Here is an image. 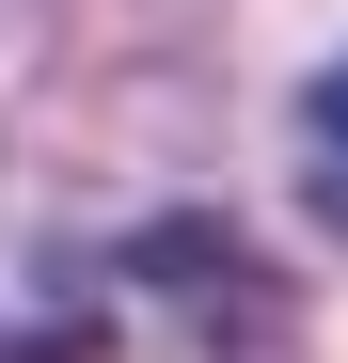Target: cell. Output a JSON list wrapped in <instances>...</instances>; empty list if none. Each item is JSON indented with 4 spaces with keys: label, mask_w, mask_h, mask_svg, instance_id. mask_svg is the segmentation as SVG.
I'll return each instance as SVG.
<instances>
[{
    "label": "cell",
    "mask_w": 348,
    "mask_h": 363,
    "mask_svg": "<svg viewBox=\"0 0 348 363\" xmlns=\"http://www.w3.org/2000/svg\"><path fill=\"white\" fill-rule=\"evenodd\" d=\"M0 363H80V347H48V332H16V316H0Z\"/></svg>",
    "instance_id": "7a4b0ae2"
},
{
    "label": "cell",
    "mask_w": 348,
    "mask_h": 363,
    "mask_svg": "<svg viewBox=\"0 0 348 363\" xmlns=\"http://www.w3.org/2000/svg\"><path fill=\"white\" fill-rule=\"evenodd\" d=\"M301 174H317V221L348 237V64H332V79L301 95Z\"/></svg>",
    "instance_id": "6da1fadb"
}]
</instances>
